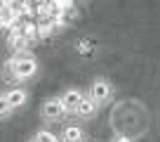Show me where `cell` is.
<instances>
[{"label": "cell", "mask_w": 160, "mask_h": 142, "mask_svg": "<svg viewBox=\"0 0 160 142\" xmlns=\"http://www.w3.org/2000/svg\"><path fill=\"white\" fill-rule=\"evenodd\" d=\"M28 142H35V140H33V137H31V140H28Z\"/></svg>", "instance_id": "9a60e30c"}, {"label": "cell", "mask_w": 160, "mask_h": 142, "mask_svg": "<svg viewBox=\"0 0 160 142\" xmlns=\"http://www.w3.org/2000/svg\"><path fill=\"white\" fill-rule=\"evenodd\" d=\"M19 33L24 36L26 41L33 45V43H38V31H35V21H31V19H21V24H19Z\"/></svg>", "instance_id": "30bf717a"}, {"label": "cell", "mask_w": 160, "mask_h": 142, "mask_svg": "<svg viewBox=\"0 0 160 142\" xmlns=\"http://www.w3.org/2000/svg\"><path fill=\"white\" fill-rule=\"evenodd\" d=\"M82 97H85V90H80V88H66V90L59 95V102H61V106H64L66 112H68V116H71Z\"/></svg>", "instance_id": "8992f818"}, {"label": "cell", "mask_w": 160, "mask_h": 142, "mask_svg": "<svg viewBox=\"0 0 160 142\" xmlns=\"http://www.w3.org/2000/svg\"><path fill=\"white\" fill-rule=\"evenodd\" d=\"M99 112H101V109H99V106H97L94 102H92L90 97L85 95L82 100H80V104L73 109V116L78 118V121H92V118H94Z\"/></svg>", "instance_id": "52a82bcc"}, {"label": "cell", "mask_w": 160, "mask_h": 142, "mask_svg": "<svg viewBox=\"0 0 160 142\" xmlns=\"http://www.w3.org/2000/svg\"><path fill=\"white\" fill-rule=\"evenodd\" d=\"M68 112L61 106L59 97H47L42 104H40V118L45 123H59V121H66Z\"/></svg>", "instance_id": "3957f363"}, {"label": "cell", "mask_w": 160, "mask_h": 142, "mask_svg": "<svg viewBox=\"0 0 160 142\" xmlns=\"http://www.w3.org/2000/svg\"><path fill=\"white\" fill-rule=\"evenodd\" d=\"M12 109H10V104H7V100H5V95H2V90H0V121H7V118H12Z\"/></svg>", "instance_id": "7c38bea8"}, {"label": "cell", "mask_w": 160, "mask_h": 142, "mask_svg": "<svg viewBox=\"0 0 160 142\" xmlns=\"http://www.w3.org/2000/svg\"><path fill=\"white\" fill-rule=\"evenodd\" d=\"M40 71V64L31 52H24V55H12L10 59L2 64V76L7 78L14 85H24V83L33 81Z\"/></svg>", "instance_id": "6da1fadb"}, {"label": "cell", "mask_w": 160, "mask_h": 142, "mask_svg": "<svg viewBox=\"0 0 160 142\" xmlns=\"http://www.w3.org/2000/svg\"><path fill=\"white\" fill-rule=\"evenodd\" d=\"M2 95H5V100H7V104H10L12 112L24 109V106L28 104V100H31L28 90H26L24 85H12V88H7V90H2Z\"/></svg>", "instance_id": "277c9868"}, {"label": "cell", "mask_w": 160, "mask_h": 142, "mask_svg": "<svg viewBox=\"0 0 160 142\" xmlns=\"http://www.w3.org/2000/svg\"><path fill=\"white\" fill-rule=\"evenodd\" d=\"M113 90H115L113 83H111L106 76H97L94 81L90 83V88H87L85 95H87V97H90V100L101 109L106 102H111V97H113Z\"/></svg>", "instance_id": "7a4b0ae2"}, {"label": "cell", "mask_w": 160, "mask_h": 142, "mask_svg": "<svg viewBox=\"0 0 160 142\" xmlns=\"http://www.w3.org/2000/svg\"><path fill=\"white\" fill-rule=\"evenodd\" d=\"M35 31H38V41H47V38H52V36L59 33V31H57V26L52 24V19H47V21H35Z\"/></svg>", "instance_id": "9c48e42d"}, {"label": "cell", "mask_w": 160, "mask_h": 142, "mask_svg": "<svg viewBox=\"0 0 160 142\" xmlns=\"http://www.w3.org/2000/svg\"><path fill=\"white\" fill-rule=\"evenodd\" d=\"M78 47H80V52H82V55H90V52L94 50V45H92L90 41H80V43H78Z\"/></svg>", "instance_id": "4fadbf2b"}, {"label": "cell", "mask_w": 160, "mask_h": 142, "mask_svg": "<svg viewBox=\"0 0 160 142\" xmlns=\"http://www.w3.org/2000/svg\"><path fill=\"white\" fill-rule=\"evenodd\" d=\"M111 142H134L130 135H125V133H115L113 137H111Z\"/></svg>", "instance_id": "5bb4252c"}, {"label": "cell", "mask_w": 160, "mask_h": 142, "mask_svg": "<svg viewBox=\"0 0 160 142\" xmlns=\"http://www.w3.org/2000/svg\"><path fill=\"white\" fill-rule=\"evenodd\" d=\"M85 142H94V140H85Z\"/></svg>", "instance_id": "2e32d148"}, {"label": "cell", "mask_w": 160, "mask_h": 142, "mask_svg": "<svg viewBox=\"0 0 160 142\" xmlns=\"http://www.w3.org/2000/svg\"><path fill=\"white\" fill-rule=\"evenodd\" d=\"M33 140H35V142H59V137H57L52 130L42 128V130H38V133L33 135Z\"/></svg>", "instance_id": "8fae6325"}, {"label": "cell", "mask_w": 160, "mask_h": 142, "mask_svg": "<svg viewBox=\"0 0 160 142\" xmlns=\"http://www.w3.org/2000/svg\"><path fill=\"white\" fill-rule=\"evenodd\" d=\"M5 45H7V50H12V55H24V52H31V43L19 33V29L7 33Z\"/></svg>", "instance_id": "5b68a950"}, {"label": "cell", "mask_w": 160, "mask_h": 142, "mask_svg": "<svg viewBox=\"0 0 160 142\" xmlns=\"http://www.w3.org/2000/svg\"><path fill=\"white\" fill-rule=\"evenodd\" d=\"M85 128L80 126L78 121L73 123H66L64 128H61V135H59V142H85Z\"/></svg>", "instance_id": "ba28073f"}]
</instances>
